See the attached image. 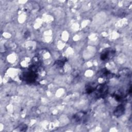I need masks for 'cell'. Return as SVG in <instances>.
<instances>
[{
	"label": "cell",
	"instance_id": "cell-4",
	"mask_svg": "<svg viewBox=\"0 0 132 132\" xmlns=\"http://www.w3.org/2000/svg\"><path fill=\"white\" fill-rule=\"evenodd\" d=\"M87 113L85 111H79L73 116V120L77 123H81L87 121Z\"/></svg>",
	"mask_w": 132,
	"mask_h": 132
},
{
	"label": "cell",
	"instance_id": "cell-9",
	"mask_svg": "<svg viewBox=\"0 0 132 132\" xmlns=\"http://www.w3.org/2000/svg\"><path fill=\"white\" fill-rule=\"evenodd\" d=\"M19 128H20V131H26L27 126L25 124H21L19 125Z\"/></svg>",
	"mask_w": 132,
	"mask_h": 132
},
{
	"label": "cell",
	"instance_id": "cell-1",
	"mask_svg": "<svg viewBox=\"0 0 132 132\" xmlns=\"http://www.w3.org/2000/svg\"><path fill=\"white\" fill-rule=\"evenodd\" d=\"M36 72L30 69L27 71H25L21 74V78L24 81L28 84L34 83L37 78Z\"/></svg>",
	"mask_w": 132,
	"mask_h": 132
},
{
	"label": "cell",
	"instance_id": "cell-2",
	"mask_svg": "<svg viewBox=\"0 0 132 132\" xmlns=\"http://www.w3.org/2000/svg\"><path fill=\"white\" fill-rule=\"evenodd\" d=\"M95 97L97 98H104L107 95L108 86L106 84H101L97 85L94 89Z\"/></svg>",
	"mask_w": 132,
	"mask_h": 132
},
{
	"label": "cell",
	"instance_id": "cell-8",
	"mask_svg": "<svg viewBox=\"0 0 132 132\" xmlns=\"http://www.w3.org/2000/svg\"><path fill=\"white\" fill-rule=\"evenodd\" d=\"M94 89L95 88H93V87L91 86H89L88 87H87V88H86V93H88V94H90V93H92V92H94Z\"/></svg>",
	"mask_w": 132,
	"mask_h": 132
},
{
	"label": "cell",
	"instance_id": "cell-6",
	"mask_svg": "<svg viewBox=\"0 0 132 132\" xmlns=\"http://www.w3.org/2000/svg\"><path fill=\"white\" fill-rule=\"evenodd\" d=\"M98 73V75L101 77H108L109 76H111L112 75L111 73L105 68L100 70Z\"/></svg>",
	"mask_w": 132,
	"mask_h": 132
},
{
	"label": "cell",
	"instance_id": "cell-7",
	"mask_svg": "<svg viewBox=\"0 0 132 132\" xmlns=\"http://www.w3.org/2000/svg\"><path fill=\"white\" fill-rule=\"evenodd\" d=\"M64 63H65V61L60 60L56 61L55 62V63H54V64H55L57 68H62V67H63V66L64 65Z\"/></svg>",
	"mask_w": 132,
	"mask_h": 132
},
{
	"label": "cell",
	"instance_id": "cell-5",
	"mask_svg": "<svg viewBox=\"0 0 132 132\" xmlns=\"http://www.w3.org/2000/svg\"><path fill=\"white\" fill-rule=\"evenodd\" d=\"M125 107L123 104L119 105L113 111V114L117 117H120L122 116L125 112Z\"/></svg>",
	"mask_w": 132,
	"mask_h": 132
},
{
	"label": "cell",
	"instance_id": "cell-3",
	"mask_svg": "<svg viewBox=\"0 0 132 132\" xmlns=\"http://www.w3.org/2000/svg\"><path fill=\"white\" fill-rule=\"evenodd\" d=\"M116 54V51L110 48H108L104 50L102 53L101 54L100 58L103 61H105L108 60L109 59L112 57Z\"/></svg>",
	"mask_w": 132,
	"mask_h": 132
}]
</instances>
